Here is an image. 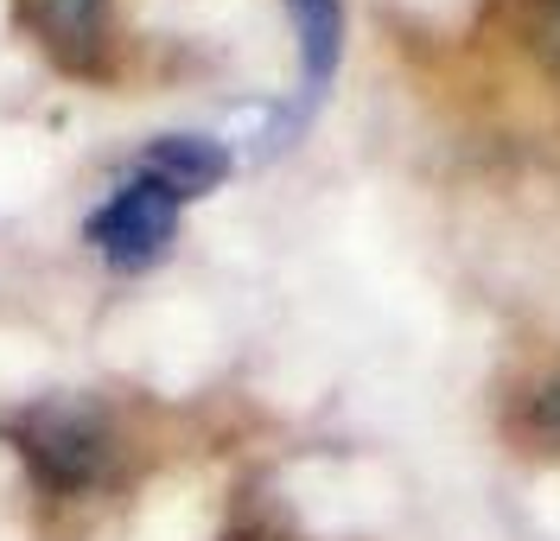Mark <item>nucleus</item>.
<instances>
[{
	"instance_id": "obj_3",
	"label": "nucleus",
	"mask_w": 560,
	"mask_h": 541,
	"mask_svg": "<svg viewBox=\"0 0 560 541\" xmlns=\"http://www.w3.org/2000/svg\"><path fill=\"white\" fill-rule=\"evenodd\" d=\"M135 173L153 185H166L178 204H185V198H205V191H217V185L230 179V146L210 141V134H160V141L140 153Z\"/></svg>"
},
{
	"instance_id": "obj_4",
	"label": "nucleus",
	"mask_w": 560,
	"mask_h": 541,
	"mask_svg": "<svg viewBox=\"0 0 560 541\" xmlns=\"http://www.w3.org/2000/svg\"><path fill=\"white\" fill-rule=\"evenodd\" d=\"M287 13H293V38H300L306 103H318L345 58V0H287Z\"/></svg>"
},
{
	"instance_id": "obj_5",
	"label": "nucleus",
	"mask_w": 560,
	"mask_h": 541,
	"mask_svg": "<svg viewBox=\"0 0 560 541\" xmlns=\"http://www.w3.org/2000/svg\"><path fill=\"white\" fill-rule=\"evenodd\" d=\"M103 13L108 0H33V26L51 51L65 58H90L96 38H103Z\"/></svg>"
},
{
	"instance_id": "obj_1",
	"label": "nucleus",
	"mask_w": 560,
	"mask_h": 541,
	"mask_svg": "<svg viewBox=\"0 0 560 541\" xmlns=\"http://www.w3.org/2000/svg\"><path fill=\"white\" fill-rule=\"evenodd\" d=\"M7 439L51 491H90L108 478V459H115L103 408L90 401H33L7 421Z\"/></svg>"
},
{
	"instance_id": "obj_6",
	"label": "nucleus",
	"mask_w": 560,
	"mask_h": 541,
	"mask_svg": "<svg viewBox=\"0 0 560 541\" xmlns=\"http://www.w3.org/2000/svg\"><path fill=\"white\" fill-rule=\"evenodd\" d=\"M516 433L528 439V452H560V363H548L535 383H523Z\"/></svg>"
},
{
	"instance_id": "obj_7",
	"label": "nucleus",
	"mask_w": 560,
	"mask_h": 541,
	"mask_svg": "<svg viewBox=\"0 0 560 541\" xmlns=\"http://www.w3.org/2000/svg\"><path fill=\"white\" fill-rule=\"evenodd\" d=\"M516 38L541 71L560 83V0H516Z\"/></svg>"
},
{
	"instance_id": "obj_2",
	"label": "nucleus",
	"mask_w": 560,
	"mask_h": 541,
	"mask_svg": "<svg viewBox=\"0 0 560 541\" xmlns=\"http://www.w3.org/2000/svg\"><path fill=\"white\" fill-rule=\"evenodd\" d=\"M178 236V198L166 185L153 179H128L115 198H108L103 211L90 216V243L103 255L108 268H121V274H140V268H153L160 255L173 249Z\"/></svg>"
}]
</instances>
